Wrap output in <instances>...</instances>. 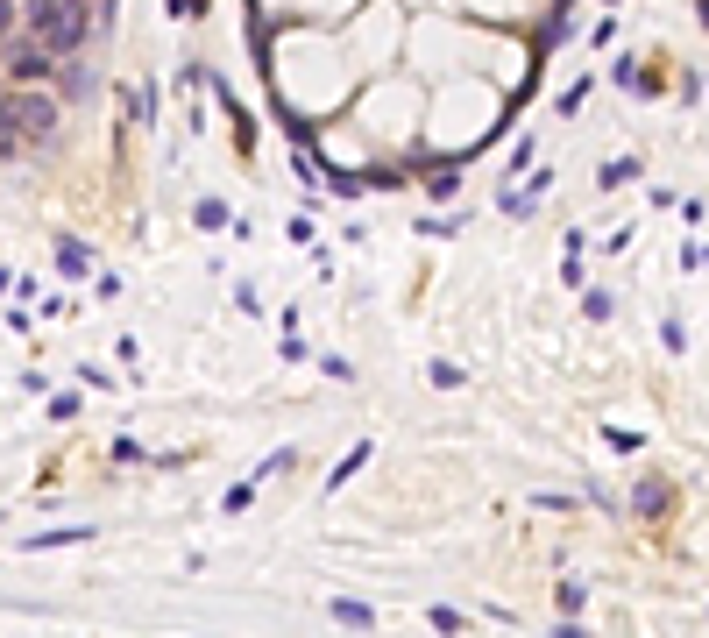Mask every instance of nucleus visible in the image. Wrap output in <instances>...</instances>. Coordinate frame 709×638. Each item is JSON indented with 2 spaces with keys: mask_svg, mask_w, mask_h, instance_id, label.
Masks as SVG:
<instances>
[{
  "mask_svg": "<svg viewBox=\"0 0 709 638\" xmlns=\"http://www.w3.org/2000/svg\"><path fill=\"white\" fill-rule=\"evenodd\" d=\"M582 100H589V78H575V86H561V93H554V114L568 121V114H582Z\"/></svg>",
  "mask_w": 709,
  "mask_h": 638,
  "instance_id": "17",
  "label": "nucleus"
},
{
  "mask_svg": "<svg viewBox=\"0 0 709 638\" xmlns=\"http://www.w3.org/2000/svg\"><path fill=\"white\" fill-rule=\"evenodd\" d=\"M22 36V0H0V43Z\"/></svg>",
  "mask_w": 709,
  "mask_h": 638,
  "instance_id": "27",
  "label": "nucleus"
},
{
  "mask_svg": "<svg viewBox=\"0 0 709 638\" xmlns=\"http://www.w3.org/2000/svg\"><path fill=\"white\" fill-rule=\"evenodd\" d=\"M86 539H93V525H57V532H29L22 546L29 553H50V546H86Z\"/></svg>",
  "mask_w": 709,
  "mask_h": 638,
  "instance_id": "9",
  "label": "nucleus"
},
{
  "mask_svg": "<svg viewBox=\"0 0 709 638\" xmlns=\"http://www.w3.org/2000/svg\"><path fill=\"white\" fill-rule=\"evenodd\" d=\"M135 121L156 128V78H142V86H135Z\"/></svg>",
  "mask_w": 709,
  "mask_h": 638,
  "instance_id": "21",
  "label": "nucleus"
},
{
  "mask_svg": "<svg viewBox=\"0 0 709 638\" xmlns=\"http://www.w3.org/2000/svg\"><path fill=\"white\" fill-rule=\"evenodd\" d=\"M249 504H256V483H234V490H227V497H220V511H227V518H242V511H249Z\"/></svg>",
  "mask_w": 709,
  "mask_h": 638,
  "instance_id": "23",
  "label": "nucleus"
},
{
  "mask_svg": "<svg viewBox=\"0 0 709 638\" xmlns=\"http://www.w3.org/2000/svg\"><path fill=\"white\" fill-rule=\"evenodd\" d=\"M327 610H334V624H348V631H369V624H376V610H369V603H355V596H334Z\"/></svg>",
  "mask_w": 709,
  "mask_h": 638,
  "instance_id": "11",
  "label": "nucleus"
},
{
  "mask_svg": "<svg viewBox=\"0 0 709 638\" xmlns=\"http://www.w3.org/2000/svg\"><path fill=\"white\" fill-rule=\"evenodd\" d=\"M554 603H561V617H582V610H589V582H561Z\"/></svg>",
  "mask_w": 709,
  "mask_h": 638,
  "instance_id": "15",
  "label": "nucleus"
},
{
  "mask_svg": "<svg viewBox=\"0 0 709 638\" xmlns=\"http://www.w3.org/2000/svg\"><path fill=\"white\" fill-rule=\"evenodd\" d=\"M426 383L433 390H461V362H426Z\"/></svg>",
  "mask_w": 709,
  "mask_h": 638,
  "instance_id": "22",
  "label": "nucleus"
},
{
  "mask_svg": "<svg viewBox=\"0 0 709 638\" xmlns=\"http://www.w3.org/2000/svg\"><path fill=\"white\" fill-rule=\"evenodd\" d=\"M0 71H8V86H50V71H57V50L29 36V43H22L8 64H0Z\"/></svg>",
  "mask_w": 709,
  "mask_h": 638,
  "instance_id": "3",
  "label": "nucleus"
},
{
  "mask_svg": "<svg viewBox=\"0 0 709 638\" xmlns=\"http://www.w3.org/2000/svg\"><path fill=\"white\" fill-rule=\"evenodd\" d=\"M646 178V156H610V164L596 171V192H624V185H639Z\"/></svg>",
  "mask_w": 709,
  "mask_h": 638,
  "instance_id": "5",
  "label": "nucleus"
},
{
  "mask_svg": "<svg viewBox=\"0 0 709 638\" xmlns=\"http://www.w3.org/2000/svg\"><path fill=\"white\" fill-rule=\"evenodd\" d=\"M461 192V156H440V164H426V199H454Z\"/></svg>",
  "mask_w": 709,
  "mask_h": 638,
  "instance_id": "7",
  "label": "nucleus"
},
{
  "mask_svg": "<svg viewBox=\"0 0 709 638\" xmlns=\"http://www.w3.org/2000/svg\"><path fill=\"white\" fill-rule=\"evenodd\" d=\"M660 348L667 355H688V327H681V319H660Z\"/></svg>",
  "mask_w": 709,
  "mask_h": 638,
  "instance_id": "24",
  "label": "nucleus"
},
{
  "mask_svg": "<svg viewBox=\"0 0 709 638\" xmlns=\"http://www.w3.org/2000/svg\"><path fill=\"white\" fill-rule=\"evenodd\" d=\"M603 440H610L617 454H639V447H646V433H624V426H603Z\"/></svg>",
  "mask_w": 709,
  "mask_h": 638,
  "instance_id": "26",
  "label": "nucleus"
},
{
  "mask_svg": "<svg viewBox=\"0 0 709 638\" xmlns=\"http://www.w3.org/2000/svg\"><path fill=\"white\" fill-rule=\"evenodd\" d=\"M639 57H610V86H624V93H639Z\"/></svg>",
  "mask_w": 709,
  "mask_h": 638,
  "instance_id": "16",
  "label": "nucleus"
},
{
  "mask_svg": "<svg viewBox=\"0 0 709 638\" xmlns=\"http://www.w3.org/2000/svg\"><path fill=\"white\" fill-rule=\"evenodd\" d=\"M681 270H709V249L702 242H681Z\"/></svg>",
  "mask_w": 709,
  "mask_h": 638,
  "instance_id": "33",
  "label": "nucleus"
},
{
  "mask_svg": "<svg viewBox=\"0 0 709 638\" xmlns=\"http://www.w3.org/2000/svg\"><path fill=\"white\" fill-rule=\"evenodd\" d=\"M0 121H8L29 149H50L57 121H64V100H57V86H0Z\"/></svg>",
  "mask_w": 709,
  "mask_h": 638,
  "instance_id": "1",
  "label": "nucleus"
},
{
  "mask_svg": "<svg viewBox=\"0 0 709 638\" xmlns=\"http://www.w3.org/2000/svg\"><path fill=\"white\" fill-rule=\"evenodd\" d=\"M426 617H433V631H461V624H468V617H461V610H454V603H433V610H426Z\"/></svg>",
  "mask_w": 709,
  "mask_h": 638,
  "instance_id": "28",
  "label": "nucleus"
},
{
  "mask_svg": "<svg viewBox=\"0 0 709 638\" xmlns=\"http://www.w3.org/2000/svg\"><path fill=\"white\" fill-rule=\"evenodd\" d=\"M369 461H376V440H355V447H348V454H341V461L327 468V490H341V483H355V475H362Z\"/></svg>",
  "mask_w": 709,
  "mask_h": 638,
  "instance_id": "6",
  "label": "nucleus"
},
{
  "mask_svg": "<svg viewBox=\"0 0 709 638\" xmlns=\"http://www.w3.org/2000/svg\"><path fill=\"white\" fill-rule=\"evenodd\" d=\"M93 298L114 305V298H121V270H93Z\"/></svg>",
  "mask_w": 709,
  "mask_h": 638,
  "instance_id": "25",
  "label": "nucleus"
},
{
  "mask_svg": "<svg viewBox=\"0 0 709 638\" xmlns=\"http://www.w3.org/2000/svg\"><path fill=\"white\" fill-rule=\"evenodd\" d=\"M8 298H15V270H8V263H0V305H8Z\"/></svg>",
  "mask_w": 709,
  "mask_h": 638,
  "instance_id": "34",
  "label": "nucleus"
},
{
  "mask_svg": "<svg viewBox=\"0 0 709 638\" xmlns=\"http://www.w3.org/2000/svg\"><path fill=\"white\" fill-rule=\"evenodd\" d=\"M284 362H312V341H298V334H284V348H277Z\"/></svg>",
  "mask_w": 709,
  "mask_h": 638,
  "instance_id": "32",
  "label": "nucleus"
},
{
  "mask_svg": "<svg viewBox=\"0 0 709 638\" xmlns=\"http://www.w3.org/2000/svg\"><path fill=\"white\" fill-rule=\"evenodd\" d=\"M461 227H468V213H461V206H454V213H426V220H419V234H426V242H454Z\"/></svg>",
  "mask_w": 709,
  "mask_h": 638,
  "instance_id": "10",
  "label": "nucleus"
},
{
  "mask_svg": "<svg viewBox=\"0 0 709 638\" xmlns=\"http://www.w3.org/2000/svg\"><path fill=\"white\" fill-rule=\"evenodd\" d=\"M702 29H709V0H702Z\"/></svg>",
  "mask_w": 709,
  "mask_h": 638,
  "instance_id": "35",
  "label": "nucleus"
},
{
  "mask_svg": "<svg viewBox=\"0 0 709 638\" xmlns=\"http://www.w3.org/2000/svg\"><path fill=\"white\" fill-rule=\"evenodd\" d=\"M57 277H93V249L78 242V234H64V242H57Z\"/></svg>",
  "mask_w": 709,
  "mask_h": 638,
  "instance_id": "8",
  "label": "nucleus"
},
{
  "mask_svg": "<svg viewBox=\"0 0 709 638\" xmlns=\"http://www.w3.org/2000/svg\"><path fill=\"white\" fill-rule=\"evenodd\" d=\"M291 461H298V447H277V454H263V461H256V483H270V475H291Z\"/></svg>",
  "mask_w": 709,
  "mask_h": 638,
  "instance_id": "18",
  "label": "nucleus"
},
{
  "mask_svg": "<svg viewBox=\"0 0 709 638\" xmlns=\"http://www.w3.org/2000/svg\"><path fill=\"white\" fill-rule=\"evenodd\" d=\"M667 475H639V483H632V518H660L667 511Z\"/></svg>",
  "mask_w": 709,
  "mask_h": 638,
  "instance_id": "4",
  "label": "nucleus"
},
{
  "mask_svg": "<svg viewBox=\"0 0 709 638\" xmlns=\"http://www.w3.org/2000/svg\"><path fill=\"white\" fill-rule=\"evenodd\" d=\"M234 305H242V312L256 319V312H263V291H256V284H234Z\"/></svg>",
  "mask_w": 709,
  "mask_h": 638,
  "instance_id": "31",
  "label": "nucleus"
},
{
  "mask_svg": "<svg viewBox=\"0 0 709 638\" xmlns=\"http://www.w3.org/2000/svg\"><path fill=\"white\" fill-rule=\"evenodd\" d=\"M582 312H589L596 327H603V319H617V298H610L603 284H582Z\"/></svg>",
  "mask_w": 709,
  "mask_h": 638,
  "instance_id": "13",
  "label": "nucleus"
},
{
  "mask_svg": "<svg viewBox=\"0 0 709 638\" xmlns=\"http://www.w3.org/2000/svg\"><path fill=\"white\" fill-rule=\"evenodd\" d=\"M532 156H539V142H532V135H518V149H511V164H504V178H525V171H532Z\"/></svg>",
  "mask_w": 709,
  "mask_h": 638,
  "instance_id": "20",
  "label": "nucleus"
},
{
  "mask_svg": "<svg viewBox=\"0 0 709 638\" xmlns=\"http://www.w3.org/2000/svg\"><path fill=\"white\" fill-rule=\"evenodd\" d=\"M192 220H199L206 234H220V227H227L234 213H227V199H199V206H192Z\"/></svg>",
  "mask_w": 709,
  "mask_h": 638,
  "instance_id": "14",
  "label": "nucleus"
},
{
  "mask_svg": "<svg viewBox=\"0 0 709 638\" xmlns=\"http://www.w3.org/2000/svg\"><path fill=\"white\" fill-rule=\"evenodd\" d=\"M164 15L171 22H192V15H206V0H164Z\"/></svg>",
  "mask_w": 709,
  "mask_h": 638,
  "instance_id": "30",
  "label": "nucleus"
},
{
  "mask_svg": "<svg viewBox=\"0 0 709 638\" xmlns=\"http://www.w3.org/2000/svg\"><path fill=\"white\" fill-rule=\"evenodd\" d=\"M43 412H50L57 426H71L78 412H86V390H50V405H43Z\"/></svg>",
  "mask_w": 709,
  "mask_h": 638,
  "instance_id": "12",
  "label": "nucleus"
},
{
  "mask_svg": "<svg viewBox=\"0 0 709 638\" xmlns=\"http://www.w3.org/2000/svg\"><path fill=\"white\" fill-rule=\"evenodd\" d=\"M320 369H327L334 383H355V362H348V355H320Z\"/></svg>",
  "mask_w": 709,
  "mask_h": 638,
  "instance_id": "29",
  "label": "nucleus"
},
{
  "mask_svg": "<svg viewBox=\"0 0 709 638\" xmlns=\"http://www.w3.org/2000/svg\"><path fill=\"white\" fill-rule=\"evenodd\" d=\"M50 86H57V100H64V107H86V100H100V71L86 64V50H71V57H57Z\"/></svg>",
  "mask_w": 709,
  "mask_h": 638,
  "instance_id": "2",
  "label": "nucleus"
},
{
  "mask_svg": "<svg viewBox=\"0 0 709 638\" xmlns=\"http://www.w3.org/2000/svg\"><path fill=\"white\" fill-rule=\"evenodd\" d=\"M107 461H121V468H135V461H149V454H142V440H135V433H114V447H107Z\"/></svg>",
  "mask_w": 709,
  "mask_h": 638,
  "instance_id": "19",
  "label": "nucleus"
}]
</instances>
